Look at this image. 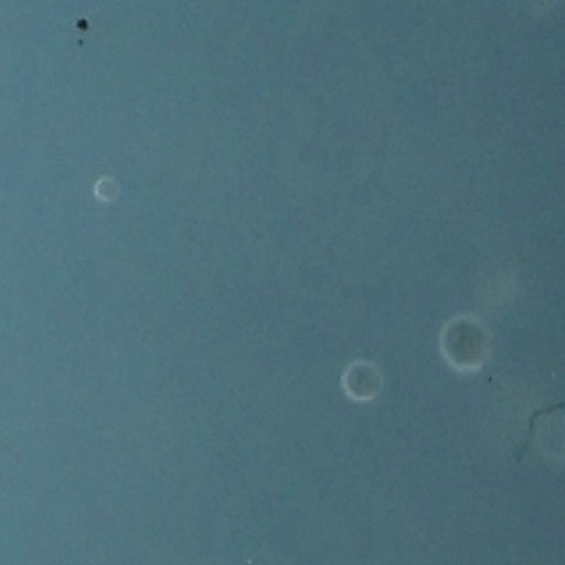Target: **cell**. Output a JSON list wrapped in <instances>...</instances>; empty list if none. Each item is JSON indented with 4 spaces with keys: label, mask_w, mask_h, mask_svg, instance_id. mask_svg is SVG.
I'll list each match as a JSON object with an SVG mask.
<instances>
[{
    "label": "cell",
    "mask_w": 565,
    "mask_h": 565,
    "mask_svg": "<svg viewBox=\"0 0 565 565\" xmlns=\"http://www.w3.org/2000/svg\"><path fill=\"white\" fill-rule=\"evenodd\" d=\"M559 0H522L525 10L534 15L541 17L550 12Z\"/></svg>",
    "instance_id": "cell-1"
}]
</instances>
